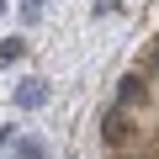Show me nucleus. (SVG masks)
Here are the masks:
<instances>
[{
  "mask_svg": "<svg viewBox=\"0 0 159 159\" xmlns=\"http://www.w3.org/2000/svg\"><path fill=\"white\" fill-rule=\"evenodd\" d=\"M11 138H16V133H11V122H6V127H0V148H6V143H11Z\"/></svg>",
  "mask_w": 159,
  "mask_h": 159,
  "instance_id": "6e6552de",
  "label": "nucleus"
},
{
  "mask_svg": "<svg viewBox=\"0 0 159 159\" xmlns=\"http://www.w3.org/2000/svg\"><path fill=\"white\" fill-rule=\"evenodd\" d=\"M117 6H122V0H90V11H96V16H111Z\"/></svg>",
  "mask_w": 159,
  "mask_h": 159,
  "instance_id": "0eeeda50",
  "label": "nucleus"
},
{
  "mask_svg": "<svg viewBox=\"0 0 159 159\" xmlns=\"http://www.w3.org/2000/svg\"><path fill=\"white\" fill-rule=\"evenodd\" d=\"M21 58H27V37H6V43H0V64H6V69L21 64Z\"/></svg>",
  "mask_w": 159,
  "mask_h": 159,
  "instance_id": "39448f33",
  "label": "nucleus"
},
{
  "mask_svg": "<svg viewBox=\"0 0 159 159\" xmlns=\"http://www.w3.org/2000/svg\"><path fill=\"white\" fill-rule=\"evenodd\" d=\"M43 11H48V0H21V16H27V21H37Z\"/></svg>",
  "mask_w": 159,
  "mask_h": 159,
  "instance_id": "423d86ee",
  "label": "nucleus"
},
{
  "mask_svg": "<svg viewBox=\"0 0 159 159\" xmlns=\"http://www.w3.org/2000/svg\"><path fill=\"white\" fill-rule=\"evenodd\" d=\"M101 138H106V143H122V138H127V106H111V111L101 117Z\"/></svg>",
  "mask_w": 159,
  "mask_h": 159,
  "instance_id": "7ed1b4c3",
  "label": "nucleus"
},
{
  "mask_svg": "<svg viewBox=\"0 0 159 159\" xmlns=\"http://www.w3.org/2000/svg\"><path fill=\"white\" fill-rule=\"evenodd\" d=\"M48 96H53V90H48V80H21L11 101H16L21 111H43V106H48Z\"/></svg>",
  "mask_w": 159,
  "mask_h": 159,
  "instance_id": "f257e3e1",
  "label": "nucleus"
},
{
  "mask_svg": "<svg viewBox=\"0 0 159 159\" xmlns=\"http://www.w3.org/2000/svg\"><path fill=\"white\" fill-rule=\"evenodd\" d=\"M11 159H48V148L37 138H11Z\"/></svg>",
  "mask_w": 159,
  "mask_h": 159,
  "instance_id": "20e7f679",
  "label": "nucleus"
},
{
  "mask_svg": "<svg viewBox=\"0 0 159 159\" xmlns=\"http://www.w3.org/2000/svg\"><path fill=\"white\" fill-rule=\"evenodd\" d=\"M6 6H11V0H0V16H6Z\"/></svg>",
  "mask_w": 159,
  "mask_h": 159,
  "instance_id": "1a4fd4ad",
  "label": "nucleus"
},
{
  "mask_svg": "<svg viewBox=\"0 0 159 159\" xmlns=\"http://www.w3.org/2000/svg\"><path fill=\"white\" fill-rule=\"evenodd\" d=\"M154 69H159V58H154Z\"/></svg>",
  "mask_w": 159,
  "mask_h": 159,
  "instance_id": "9d476101",
  "label": "nucleus"
},
{
  "mask_svg": "<svg viewBox=\"0 0 159 159\" xmlns=\"http://www.w3.org/2000/svg\"><path fill=\"white\" fill-rule=\"evenodd\" d=\"M143 101H148L143 74H122V85H117V106H143Z\"/></svg>",
  "mask_w": 159,
  "mask_h": 159,
  "instance_id": "f03ea898",
  "label": "nucleus"
}]
</instances>
